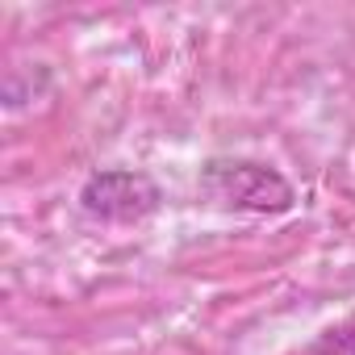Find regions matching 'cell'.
<instances>
[{
    "label": "cell",
    "instance_id": "2",
    "mask_svg": "<svg viewBox=\"0 0 355 355\" xmlns=\"http://www.w3.org/2000/svg\"><path fill=\"white\" fill-rule=\"evenodd\" d=\"M134 193H150V184L142 180V175H130V171H105V175H92V180H88V189H84V209L96 214V218L130 222V218L146 214V205H138Z\"/></svg>",
    "mask_w": 355,
    "mask_h": 355
},
{
    "label": "cell",
    "instance_id": "3",
    "mask_svg": "<svg viewBox=\"0 0 355 355\" xmlns=\"http://www.w3.org/2000/svg\"><path fill=\"white\" fill-rule=\"evenodd\" d=\"M305 355H355V318L343 322V326H334V330H326Z\"/></svg>",
    "mask_w": 355,
    "mask_h": 355
},
{
    "label": "cell",
    "instance_id": "1",
    "mask_svg": "<svg viewBox=\"0 0 355 355\" xmlns=\"http://www.w3.org/2000/svg\"><path fill=\"white\" fill-rule=\"evenodd\" d=\"M205 184L230 201V205H243V209H288L293 205V189L280 180L276 171L259 167V163H214Z\"/></svg>",
    "mask_w": 355,
    "mask_h": 355
}]
</instances>
